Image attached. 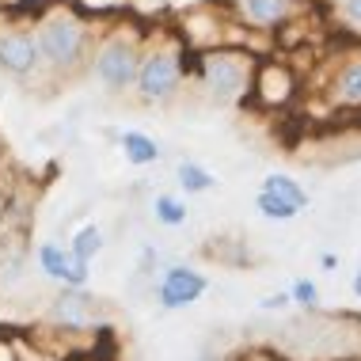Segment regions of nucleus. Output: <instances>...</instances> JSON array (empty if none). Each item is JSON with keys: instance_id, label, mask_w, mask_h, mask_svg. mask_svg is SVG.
<instances>
[{"instance_id": "obj_27", "label": "nucleus", "mask_w": 361, "mask_h": 361, "mask_svg": "<svg viewBox=\"0 0 361 361\" xmlns=\"http://www.w3.org/2000/svg\"><path fill=\"white\" fill-rule=\"evenodd\" d=\"M243 361H278V357H270V354H262V350H255V354H247Z\"/></svg>"}, {"instance_id": "obj_7", "label": "nucleus", "mask_w": 361, "mask_h": 361, "mask_svg": "<svg viewBox=\"0 0 361 361\" xmlns=\"http://www.w3.org/2000/svg\"><path fill=\"white\" fill-rule=\"evenodd\" d=\"M209 289V278L202 270L187 267V262H168L160 270V281H152V297L164 312H183L190 305H198Z\"/></svg>"}, {"instance_id": "obj_4", "label": "nucleus", "mask_w": 361, "mask_h": 361, "mask_svg": "<svg viewBox=\"0 0 361 361\" xmlns=\"http://www.w3.org/2000/svg\"><path fill=\"white\" fill-rule=\"evenodd\" d=\"M190 73L198 76V87L213 106H243L251 99V76L259 57L236 46H213V50L190 54Z\"/></svg>"}, {"instance_id": "obj_12", "label": "nucleus", "mask_w": 361, "mask_h": 361, "mask_svg": "<svg viewBox=\"0 0 361 361\" xmlns=\"http://www.w3.org/2000/svg\"><path fill=\"white\" fill-rule=\"evenodd\" d=\"M111 137L118 141L126 164H133V168H149V164L164 160V145L156 137H149V133H141V130H122V133H111Z\"/></svg>"}, {"instance_id": "obj_11", "label": "nucleus", "mask_w": 361, "mask_h": 361, "mask_svg": "<svg viewBox=\"0 0 361 361\" xmlns=\"http://www.w3.org/2000/svg\"><path fill=\"white\" fill-rule=\"evenodd\" d=\"M327 99L331 106H343V111H361V57L346 61L343 69L331 76Z\"/></svg>"}, {"instance_id": "obj_5", "label": "nucleus", "mask_w": 361, "mask_h": 361, "mask_svg": "<svg viewBox=\"0 0 361 361\" xmlns=\"http://www.w3.org/2000/svg\"><path fill=\"white\" fill-rule=\"evenodd\" d=\"M111 312H106L103 297L87 289H57L50 300H46L42 312V331H57L61 338H84V343H95L99 335L111 331Z\"/></svg>"}, {"instance_id": "obj_26", "label": "nucleus", "mask_w": 361, "mask_h": 361, "mask_svg": "<svg viewBox=\"0 0 361 361\" xmlns=\"http://www.w3.org/2000/svg\"><path fill=\"white\" fill-rule=\"evenodd\" d=\"M350 289H354V297H361V267L354 270V281H350Z\"/></svg>"}, {"instance_id": "obj_21", "label": "nucleus", "mask_w": 361, "mask_h": 361, "mask_svg": "<svg viewBox=\"0 0 361 361\" xmlns=\"http://www.w3.org/2000/svg\"><path fill=\"white\" fill-rule=\"evenodd\" d=\"M213 4V0H168V19H183L190 12H198V8Z\"/></svg>"}, {"instance_id": "obj_18", "label": "nucleus", "mask_w": 361, "mask_h": 361, "mask_svg": "<svg viewBox=\"0 0 361 361\" xmlns=\"http://www.w3.org/2000/svg\"><path fill=\"white\" fill-rule=\"evenodd\" d=\"M69 4H76L84 16L99 19V23H106V19H122L126 8H130V0H69Z\"/></svg>"}, {"instance_id": "obj_3", "label": "nucleus", "mask_w": 361, "mask_h": 361, "mask_svg": "<svg viewBox=\"0 0 361 361\" xmlns=\"http://www.w3.org/2000/svg\"><path fill=\"white\" fill-rule=\"evenodd\" d=\"M190 76V54L168 27H149L145 35V54L137 65V80H133V95L145 106H164L179 99L183 84Z\"/></svg>"}, {"instance_id": "obj_10", "label": "nucleus", "mask_w": 361, "mask_h": 361, "mask_svg": "<svg viewBox=\"0 0 361 361\" xmlns=\"http://www.w3.org/2000/svg\"><path fill=\"white\" fill-rule=\"evenodd\" d=\"M35 262L50 281H57V289H87L92 278V262H80L69 247H61L57 240H42L35 251Z\"/></svg>"}, {"instance_id": "obj_25", "label": "nucleus", "mask_w": 361, "mask_h": 361, "mask_svg": "<svg viewBox=\"0 0 361 361\" xmlns=\"http://www.w3.org/2000/svg\"><path fill=\"white\" fill-rule=\"evenodd\" d=\"M319 267H324V270H335V267H338V259H335V255H331V251H327V255L319 259Z\"/></svg>"}, {"instance_id": "obj_9", "label": "nucleus", "mask_w": 361, "mask_h": 361, "mask_svg": "<svg viewBox=\"0 0 361 361\" xmlns=\"http://www.w3.org/2000/svg\"><path fill=\"white\" fill-rule=\"evenodd\" d=\"M300 12H305V0H236L232 19L251 27V31L281 35Z\"/></svg>"}, {"instance_id": "obj_13", "label": "nucleus", "mask_w": 361, "mask_h": 361, "mask_svg": "<svg viewBox=\"0 0 361 361\" xmlns=\"http://www.w3.org/2000/svg\"><path fill=\"white\" fill-rule=\"evenodd\" d=\"M175 183H179L183 194H209L217 187V175L198 160H179L175 164Z\"/></svg>"}, {"instance_id": "obj_17", "label": "nucleus", "mask_w": 361, "mask_h": 361, "mask_svg": "<svg viewBox=\"0 0 361 361\" xmlns=\"http://www.w3.org/2000/svg\"><path fill=\"white\" fill-rule=\"evenodd\" d=\"M126 16H130L133 23H141V27H156V23L168 19V0H130Z\"/></svg>"}, {"instance_id": "obj_6", "label": "nucleus", "mask_w": 361, "mask_h": 361, "mask_svg": "<svg viewBox=\"0 0 361 361\" xmlns=\"http://www.w3.org/2000/svg\"><path fill=\"white\" fill-rule=\"evenodd\" d=\"M300 95V76L286 57H259L255 76H251V106L259 111H286V106Z\"/></svg>"}, {"instance_id": "obj_24", "label": "nucleus", "mask_w": 361, "mask_h": 361, "mask_svg": "<svg viewBox=\"0 0 361 361\" xmlns=\"http://www.w3.org/2000/svg\"><path fill=\"white\" fill-rule=\"evenodd\" d=\"M0 361H19V357H16L12 338H4V335H0Z\"/></svg>"}, {"instance_id": "obj_23", "label": "nucleus", "mask_w": 361, "mask_h": 361, "mask_svg": "<svg viewBox=\"0 0 361 361\" xmlns=\"http://www.w3.org/2000/svg\"><path fill=\"white\" fill-rule=\"evenodd\" d=\"M343 12L350 23H361V0H343Z\"/></svg>"}, {"instance_id": "obj_15", "label": "nucleus", "mask_w": 361, "mask_h": 361, "mask_svg": "<svg viewBox=\"0 0 361 361\" xmlns=\"http://www.w3.org/2000/svg\"><path fill=\"white\" fill-rule=\"evenodd\" d=\"M259 190H262V194H274V198L289 202V206H297V209L308 206V190L300 187L297 179H289V175H267Z\"/></svg>"}, {"instance_id": "obj_2", "label": "nucleus", "mask_w": 361, "mask_h": 361, "mask_svg": "<svg viewBox=\"0 0 361 361\" xmlns=\"http://www.w3.org/2000/svg\"><path fill=\"white\" fill-rule=\"evenodd\" d=\"M145 35H149V27L133 23L130 16L106 19V27H99V38H95L92 57H87V76H92L106 95L133 92L137 65H141V54H145Z\"/></svg>"}, {"instance_id": "obj_20", "label": "nucleus", "mask_w": 361, "mask_h": 361, "mask_svg": "<svg viewBox=\"0 0 361 361\" xmlns=\"http://www.w3.org/2000/svg\"><path fill=\"white\" fill-rule=\"evenodd\" d=\"M289 297H293V305H300L305 312H312V316L319 312V286L312 278H297V281H293Z\"/></svg>"}, {"instance_id": "obj_16", "label": "nucleus", "mask_w": 361, "mask_h": 361, "mask_svg": "<svg viewBox=\"0 0 361 361\" xmlns=\"http://www.w3.org/2000/svg\"><path fill=\"white\" fill-rule=\"evenodd\" d=\"M103 243H106V240H103V228H99V224H84V228H76V236L69 240V251H73L80 262H92V259L103 251Z\"/></svg>"}, {"instance_id": "obj_14", "label": "nucleus", "mask_w": 361, "mask_h": 361, "mask_svg": "<svg viewBox=\"0 0 361 361\" xmlns=\"http://www.w3.org/2000/svg\"><path fill=\"white\" fill-rule=\"evenodd\" d=\"M149 213H152V221L156 224H164V228H183L190 217V209H187V202L179 198V194H156V198L149 202Z\"/></svg>"}, {"instance_id": "obj_1", "label": "nucleus", "mask_w": 361, "mask_h": 361, "mask_svg": "<svg viewBox=\"0 0 361 361\" xmlns=\"http://www.w3.org/2000/svg\"><path fill=\"white\" fill-rule=\"evenodd\" d=\"M31 27L38 38V54H42V73H50L54 80H73L87 73V57L103 27L99 19L84 16L69 0H50Z\"/></svg>"}, {"instance_id": "obj_28", "label": "nucleus", "mask_w": 361, "mask_h": 361, "mask_svg": "<svg viewBox=\"0 0 361 361\" xmlns=\"http://www.w3.org/2000/svg\"><path fill=\"white\" fill-rule=\"evenodd\" d=\"M198 361H228L224 354H213V350H206V354H198Z\"/></svg>"}, {"instance_id": "obj_8", "label": "nucleus", "mask_w": 361, "mask_h": 361, "mask_svg": "<svg viewBox=\"0 0 361 361\" xmlns=\"http://www.w3.org/2000/svg\"><path fill=\"white\" fill-rule=\"evenodd\" d=\"M0 73L12 80H31L42 73V54L31 27H8L0 31Z\"/></svg>"}, {"instance_id": "obj_19", "label": "nucleus", "mask_w": 361, "mask_h": 361, "mask_svg": "<svg viewBox=\"0 0 361 361\" xmlns=\"http://www.w3.org/2000/svg\"><path fill=\"white\" fill-rule=\"evenodd\" d=\"M255 209H259V217L262 221H293V217H297V206H289V202H281V198H274V194H255Z\"/></svg>"}, {"instance_id": "obj_22", "label": "nucleus", "mask_w": 361, "mask_h": 361, "mask_svg": "<svg viewBox=\"0 0 361 361\" xmlns=\"http://www.w3.org/2000/svg\"><path fill=\"white\" fill-rule=\"evenodd\" d=\"M289 305H293L289 289H286V293H281V289H278V293H267V297L259 300V308H262V312H286Z\"/></svg>"}]
</instances>
